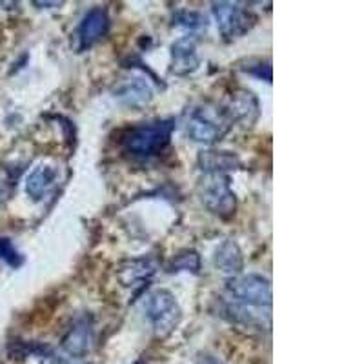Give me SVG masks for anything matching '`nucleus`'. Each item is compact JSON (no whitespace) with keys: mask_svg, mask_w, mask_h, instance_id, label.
Here are the masks:
<instances>
[{"mask_svg":"<svg viewBox=\"0 0 364 364\" xmlns=\"http://www.w3.org/2000/svg\"><path fill=\"white\" fill-rule=\"evenodd\" d=\"M173 129V119H161L135 124L120 135V146L124 149V154L135 159L155 157L168 148Z\"/></svg>","mask_w":364,"mask_h":364,"instance_id":"1","label":"nucleus"},{"mask_svg":"<svg viewBox=\"0 0 364 364\" xmlns=\"http://www.w3.org/2000/svg\"><path fill=\"white\" fill-rule=\"evenodd\" d=\"M235 124L226 106L199 104L188 112L184 129L190 141L211 146L219 142Z\"/></svg>","mask_w":364,"mask_h":364,"instance_id":"2","label":"nucleus"},{"mask_svg":"<svg viewBox=\"0 0 364 364\" xmlns=\"http://www.w3.org/2000/svg\"><path fill=\"white\" fill-rule=\"evenodd\" d=\"M224 297L261 314H272V282L259 273L228 279Z\"/></svg>","mask_w":364,"mask_h":364,"instance_id":"3","label":"nucleus"},{"mask_svg":"<svg viewBox=\"0 0 364 364\" xmlns=\"http://www.w3.org/2000/svg\"><path fill=\"white\" fill-rule=\"evenodd\" d=\"M197 195L210 213L230 219L235 215L237 197L230 177L224 173H204L197 182Z\"/></svg>","mask_w":364,"mask_h":364,"instance_id":"4","label":"nucleus"},{"mask_svg":"<svg viewBox=\"0 0 364 364\" xmlns=\"http://www.w3.org/2000/svg\"><path fill=\"white\" fill-rule=\"evenodd\" d=\"M142 311L157 337H168L173 333L182 318V310L175 295L162 288L146 295Z\"/></svg>","mask_w":364,"mask_h":364,"instance_id":"5","label":"nucleus"},{"mask_svg":"<svg viewBox=\"0 0 364 364\" xmlns=\"http://www.w3.org/2000/svg\"><path fill=\"white\" fill-rule=\"evenodd\" d=\"M211 13L217 22L220 37L226 42L240 38L255 26V17L252 11L242 8L239 2H213Z\"/></svg>","mask_w":364,"mask_h":364,"instance_id":"6","label":"nucleus"},{"mask_svg":"<svg viewBox=\"0 0 364 364\" xmlns=\"http://www.w3.org/2000/svg\"><path fill=\"white\" fill-rule=\"evenodd\" d=\"M109 31V17L104 8H91L80 21L79 28L75 31V48L79 53L90 50L91 46L102 41Z\"/></svg>","mask_w":364,"mask_h":364,"instance_id":"7","label":"nucleus"},{"mask_svg":"<svg viewBox=\"0 0 364 364\" xmlns=\"http://www.w3.org/2000/svg\"><path fill=\"white\" fill-rule=\"evenodd\" d=\"M113 97L128 109H142L154 100V87L144 77H129L117 84Z\"/></svg>","mask_w":364,"mask_h":364,"instance_id":"8","label":"nucleus"},{"mask_svg":"<svg viewBox=\"0 0 364 364\" xmlns=\"http://www.w3.org/2000/svg\"><path fill=\"white\" fill-rule=\"evenodd\" d=\"M93 344H95V328L93 321L86 315L71 324L63 339V348L75 359H82L84 355H87L93 350Z\"/></svg>","mask_w":364,"mask_h":364,"instance_id":"9","label":"nucleus"},{"mask_svg":"<svg viewBox=\"0 0 364 364\" xmlns=\"http://www.w3.org/2000/svg\"><path fill=\"white\" fill-rule=\"evenodd\" d=\"M60 171L51 162H41L26 177V193L31 200L41 203L57 188Z\"/></svg>","mask_w":364,"mask_h":364,"instance_id":"10","label":"nucleus"},{"mask_svg":"<svg viewBox=\"0 0 364 364\" xmlns=\"http://www.w3.org/2000/svg\"><path fill=\"white\" fill-rule=\"evenodd\" d=\"M200 58L197 53V38L186 35L171 44L170 71L177 77H188L199 70Z\"/></svg>","mask_w":364,"mask_h":364,"instance_id":"11","label":"nucleus"},{"mask_svg":"<svg viewBox=\"0 0 364 364\" xmlns=\"http://www.w3.org/2000/svg\"><path fill=\"white\" fill-rule=\"evenodd\" d=\"M213 266L217 272L226 275L228 279L237 277L242 272V252L235 240L226 239L215 248L213 253Z\"/></svg>","mask_w":364,"mask_h":364,"instance_id":"12","label":"nucleus"},{"mask_svg":"<svg viewBox=\"0 0 364 364\" xmlns=\"http://www.w3.org/2000/svg\"><path fill=\"white\" fill-rule=\"evenodd\" d=\"M157 272V264L154 259L142 257V259H132L126 261L119 268V279L126 288H135V286H144L149 279Z\"/></svg>","mask_w":364,"mask_h":364,"instance_id":"13","label":"nucleus"},{"mask_svg":"<svg viewBox=\"0 0 364 364\" xmlns=\"http://www.w3.org/2000/svg\"><path fill=\"white\" fill-rule=\"evenodd\" d=\"M199 168L204 173H224L232 170H240L242 162L239 155L232 151H217V149H203L199 154Z\"/></svg>","mask_w":364,"mask_h":364,"instance_id":"14","label":"nucleus"},{"mask_svg":"<svg viewBox=\"0 0 364 364\" xmlns=\"http://www.w3.org/2000/svg\"><path fill=\"white\" fill-rule=\"evenodd\" d=\"M233 122H242L245 126H252L259 117V102L252 91L240 90L232 97V102L226 106Z\"/></svg>","mask_w":364,"mask_h":364,"instance_id":"15","label":"nucleus"},{"mask_svg":"<svg viewBox=\"0 0 364 364\" xmlns=\"http://www.w3.org/2000/svg\"><path fill=\"white\" fill-rule=\"evenodd\" d=\"M168 272H188L197 275L200 272V255L195 250H184L171 259V262L168 264Z\"/></svg>","mask_w":364,"mask_h":364,"instance_id":"16","label":"nucleus"},{"mask_svg":"<svg viewBox=\"0 0 364 364\" xmlns=\"http://www.w3.org/2000/svg\"><path fill=\"white\" fill-rule=\"evenodd\" d=\"M173 24L177 28H184L186 31H190L191 37H195V33H200V31H206V18L197 11H178L173 18Z\"/></svg>","mask_w":364,"mask_h":364,"instance_id":"17","label":"nucleus"},{"mask_svg":"<svg viewBox=\"0 0 364 364\" xmlns=\"http://www.w3.org/2000/svg\"><path fill=\"white\" fill-rule=\"evenodd\" d=\"M0 261H4L6 264L15 269L24 264V255L18 252L17 246L13 245L8 237H0Z\"/></svg>","mask_w":364,"mask_h":364,"instance_id":"18","label":"nucleus"},{"mask_svg":"<svg viewBox=\"0 0 364 364\" xmlns=\"http://www.w3.org/2000/svg\"><path fill=\"white\" fill-rule=\"evenodd\" d=\"M42 364H79V363H73V360L66 359V357H57L55 353H50L48 357H44V363Z\"/></svg>","mask_w":364,"mask_h":364,"instance_id":"19","label":"nucleus"},{"mask_svg":"<svg viewBox=\"0 0 364 364\" xmlns=\"http://www.w3.org/2000/svg\"><path fill=\"white\" fill-rule=\"evenodd\" d=\"M197 364H223L215 359L213 355H208V353H203V355L197 357Z\"/></svg>","mask_w":364,"mask_h":364,"instance_id":"20","label":"nucleus"}]
</instances>
